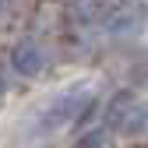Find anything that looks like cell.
I'll return each mask as SVG.
<instances>
[{"instance_id":"cell-2","label":"cell","mask_w":148,"mask_h":148,"mask_svg":"<svg viewBox=\"0 0 148 148\" xmlns=\"http://www.w3.org/2000/svg\"><path fill=\"white\" fill-rule=\"evenodd\" d=\"M106 127L113 134H127L134 138L141 131H148V106L134 95V92H116L106 106Z\"/></svg>"},{"instance_id":"cell-5","label":"cell","mask_w":148,"mask_h":148,"mask_svg":"<svg viewBox=\"0 0 148 148\" xmlns=\"http://www.w3.org/2000/svg\"><path fill=\"white\" fill-rule=\"evenodd\" d=\"M78 148H109V138H106L102 131H95V134L81 138V145H78Z\"/></svg>"},{"instance_id":"cell-6","label":"cell","mask_w":148,"mask_h":148,"mask_svg":"<svg viewBox=\"0 0 148 148\" xmlns=\"http://www.w3.org/2000/svg\"><path fill=\"white\" fill-rule=\"evenodd\" d=\"M4 99H7V92H4V81H0V109H4Z\"/></svg>"},{"instance_id":"cell-1","label":"cell","mask_w":148,"mask_h":148,"mask_svg":"<svg viewBox=\"0 0 148 148\" xmlns=\"http://www.w3.org/2000/svg\"><path fill=\"white\" fill-rule=\"evenodd\" d=\"M92 109V88L88 85H78V88H64L57 92L46 109H42V131H57V127H67V123H78L85 113Z\"/></svg>"},{"instance_id":"cell-3","label":"cell","mask_w":148,"mask_h":148,"mask_svg":"<svg viewBox=\"0 0 148 148\" xmlns=\"http://www.w3.org/2000/svg\"><path fill=\"white\" fill-rule=\"evenodd\" d=\"M7 60H11L14 74H21V78H35V74L46 67V53L39 49V42L25 39V42H18V46L7 53Z\"/></svg>"},{"instance_id":"cell-4","label":"cell","mask_w":148,"mask_h":148,"mask_svg":"<svg viewBox=\"0 0 148 148\" xmlns=\"http://www.w3.org/2000/svg\"><path fill=\"white\" fill-rule=\"evenodd\" d=\"M71 14L78 21H106L116 14V0H74Z\"/></svg>"},{"instance_id":"cell-7","label":"cell","mask_w":148,"mask_h":148,"mask_svg":"<svg viewBox=\"0 0 148 148\" xmlns=\"http://www.w3.org/2000/svg\"><path fill=\"white\" fill-rule=\"evenodd\" d=\"M4 4H7V0H0V11H4Z\"/></svg>"}]
</instances>
